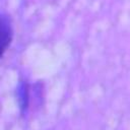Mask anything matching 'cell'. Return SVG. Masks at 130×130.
Instances as JSON below:
<instances>
[{
    "label": "cell",
    "instance_id": "6da1fadb",
    "mask_svg": "<svg viewBox=\"0 0 130 130\" xmlns=\"http://www.w3.org/2000/svg\"><path fill=\"white\" fill-rule=\"evenodd\" d=\"M13 39V28L10 19L0 13V59L9 48Z\"/></svg>",
    "mask_w": 130,
    "mask_h": 130
}]
</instances>
